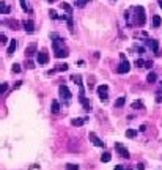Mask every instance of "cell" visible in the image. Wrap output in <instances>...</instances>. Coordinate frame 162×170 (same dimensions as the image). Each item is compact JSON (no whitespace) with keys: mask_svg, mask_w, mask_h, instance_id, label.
<instances>
[{"mask_svg":"<svg viewBox=\"0 0 162 170\" xmlns=\"http://www.w3.org/2000/svg\"><path fill=\"white\" fill-rule=\"evenodd\" d=\"M132 109H143V102L140 101V99H137V101H134L132 102Z\"/></svg>","mask_w":162,"mask_h":170,"instance_id":"21","label":"cell"},{"mask_svg":"<svg viewBox=\"0 0 162 170\" xmlns=\"http://www.w3.org/2000/svg\"><path fill=\"white\" fill-rule=\"evenodd\" d=\"M156 101L162 104V88H159L157 92H156Z\"/></svg>","mask_w":162,"mask_h":170,"instance_id":"27","label":"cell"},{"mask_svg":"<svg viewBox=\"0 0 162 170\" xmlns=\"http://www.w3.org/2000/svg\"><path fill=\"white\" fill-rule=\"evenodd\" d=\"M124 102H126V98H124V96H121V98H118L117 101H115V107H123Z\"/></svg>","mask_w":162,"mask_h":170,"instance_id":"20","label":"cell"},{"mask_svg":"<svg viewBox=\"0 0 162 170\" xmlns=\"http://www.w3.org/2000/svg\"><path fill=\"white\" fill-rule=\"evenodd\" d=\"M61 8H63V10L66 11L68 14H72V10H71V7H69V5L66 3V2H65V3H61Z\"/></svg>","mask_w":162,"mask_h":170,"instance_id":"26","label":"cell"},{"mask_svg":"<svg viewBox=\"0 0 162 170\" xmlns=\"http://www.w3.org/2000/svg\"><path fill=\"white\" fill-rule=\"evenodd\" d=\"M10 11H11V8L8 7L7 3L0 2V13H2V14H10Z\"/></svg>","mask_w":162,"mask_h":170,"instance_id":"16","label":"cell"},{"mask_svg":"<svg viewBox=\"0 0 162 170\" xmlns=\"http://www.w3.org/2000/svg\"><path fill=\"white\" fill-rule=\"evenodd\" d=\"M126 137H129V139L137 137V129H128V131H126Z\"/></svg>","mask_w":162,"mask_h":170,"instance_id":"22","label":"cell"},{"mask_svg":"<svg viewBox=\"0 0 162 170\" xmlns=\"http://www.w3.org/2000/svg\"><path fill=\"white\" fill-rule=\"evenodd\" d=\"M79 99H80L82 105H84V109L87 110V112H90V110H91V101H90V99H87L85 96H79Z\"/></svg>","mask_w":162,"mask_h":170,"instance_id":"12","label":"cell"},{"mask_svg":"<svg viewBox=\"0 0 162 170\" xmlns=\"http://www.w3.org/2000/svg\"><path fill=\"white\" fill-rule=\"evenodd\" d=\"M115 170H124V169H123V165H115Z\"/></svg>","mask_w":162,"mask_h":170,"instance_id":"39","label":"cell"},{"mask_svg":"<svg viewBox=\"0 0 162 170\" xmlns=\"http://www.w3.org/2000/svg\"><path fill=\"white\" fill-rule=\"evenodd\" d=\"M51 110H52V113H58V112H60V102H58V101H52Z\"/></svg>","mask_w":162,"mask_h":170,"instance_id":"17","label":"cell"},{"mask_svg":"<svg viewBox=\"0 0 162 170\" xmlns=\"http://www.w3.org/2000/svg\"><path fill=\"white\" fill-rule=\"evenodd\" d=\"M22 25H24V30L27 32V33H33L35 32V22L32 19H27L22 22Z\"/></svg>","mask_w":162,"mask_h":170,"instance_id":"8","label":"cell"},{"mask_svg":"<svg viewBox=\"0 0 162 170\" xmlns=\"http://www.w3.org/2000/svg\"><path fill=\"white\" fill-rule=\"evenodd\" d=\"M161 24H162L161 16H153V19H151V27L157 28V27H161Z\"/></svg>","mask_w":162,"mask_h":170,"instance_id":"14","label":"cell"},{"mask_svg":"<svg viewBox=\"0 0 162 170\" xmlns=\"http://www.w3.org/2000/svg\"><path fill=\"white\" fill-rule=\"evenodd\" d=\"M115 148H117V151H118V154H120L121 157H124V159H129V156H131V154H129L128 148H124V146H123L120 142L115 143Z\"/></svg>","mask_w":162,"mask_h":170,"instance_id":"6","label":"cell"},{"mask_svg":"<svg viewBox=\"0 0 162 170\" xmlns=\"http://www.w3.org/2000/svg\"><path fill=\"white\" fill-rule=\"evenodd\" d=\"M49 16L52 17V19H58V16H57V13H55L54 10H49Z\"/></svg>","mask_w":162,"mask_h":170,"instance_id":"32","label":"cell"},{"mask_svg":"<svg viewBox=\"0 0 162 170\" xmlns=\"http://www.w3.org/2000/svg\"><path fill=\"white\" fill-rule=\"evenodd\" d=\"M88 139H90V142H93V145H95V146H104V142H102V140L99 139L95 132L88 134Z\"/></svg>","mask_w":162,"mask_h":170,"instance_id":"7","label":"cell"},{"mask_svg":"<svg viewBox=\"0 0 162 170\" xmlns=\"http://www.w3.org/2000/svg\"><path fill=\"white\" fill-rule=\"evenodd\" d=\"M58 93H60V98L63 99V101H71V92H69V88H68L66 85H60V88H58Z\"/></svg>","mask_w":162,"mask_h":170,"instance_id":"3","label":"cell"},{"mask_svg":"<svg viewBox=\"0 0 162 170\" xmlns=\"http://www.w3.org/2000/svg\"><path fill=\"white\" fill-rule=\"evenodd\" d=\"M11 71H13V72H20V65L14 63V65H13V68H11Z\"/></svg>","mask_w":162,"mask_h":170,"instance_id":"31","label":"cell"},{"mask_svg":"<svg viewBox=\"0 0 162 170\" xmlns=\"http://www.w3.org/2000/svg\"><path fill=\"white\" fill-rule=\"evenodd\" d=\"M156 80H157V76H156V72H149V74L146 76V82H148V84H154Z\"/></svg>","mask_w":162,"mask_h":170,"instance_id":"18","label":"cell"},{"mask_svg":"<svg viewBox=\"0 0 162 170\" xmlns=\"http://www.w3.org/2000/svg\"><path fill=\"white\" fill-rule=\"evenodd\" d=\"M110 159H112L110 153H104V154H101V162H109Z\"/></svg>","mask_w":162,"mask_h":170,"instance_id":"24","label":"cell"},{"mask_svg":"<svg viewBox=\"0 0 162 170\" xmlns=\"http://www.w3.org/2000/svg\"><path fill=\"white\" fill-rule=\"evenodd\" d=\"M87 120L88 118H72L71 120V125L72 126H82V125H85V123H87Z\"/></svg>","mask_w":162,"mask_h":170,"instance_id":"15","label":"cell"},{"mask_svg":"<svg viewBox=\"0 0 162 170\" xmlns=\"http://www.w3.org/2000/svg\"><path fill=\"white\" fill-rule=\"evenodd\" d=\"M16 47H17V43H16V40H11V41H10V46H8V51H7V54H8V55H13V54H14V51H16Z\"/></svg>","mask_w":162,"mask_h":170,"instance_id":"13","label":"cell"},{"mask_svg":"<svg viewBox=\"0 0 162 170\" xmlns=\"http://www.w3.org/2000/svg\"><path fill=\"white\" fill-rule=\"evenodd\" d=\"M7 25L11 28V30H17V28H19V22H16V20H8Z\"/></svg>","mask_w":162,"mask_h":170,"instance_id":"19","label":"cell"},{"mask_svg":"<svg viewBox=\"0 0 162 170\" xmlns=\"http://www.w3.org/2000/svg\"><path fill=\"white\" fill-rule=\"evenodd\" d=\"M0 43H2V44L7 43V36H5V35H0Z\"/></svg>","mask_w":162,"mask_h":170,"instance_id":"35","label":"cell"},{"mask_svg":"<svg viewBox=\"0 0 162 170\" xmlns=\"http://www.w3.org/2000/svg\"><path fill=\"white\" fill-rule=\"evenodd\" d=\"M20 7H22V10H24V11H27V10H28L27 5H25V0H20Z\"/></svg>","mask_w":162,"mask_h":170,"instance_id":"34","label":"cell"},{"mask_svg":"<svg viewBox=\"0 0 162 170\" xmlns=\"http://www.w3.org/2000/svg\"><path fill=\"white\" fill-rule=\"evenodd\" d=\"M8 90V84L7 82H3V84H0V96L5 95V92Z\"/></svg>","mask_w":162,"mask_h":170,"instance_id":"25","label":"cell"},{"mask_svg":"<svg viewBox=\"0 0 162 170\" xmlns=\"http://www.w3.org/2000/svg\"><path fill=\"white\" fill-rule=\"evenodd\" d=\"M128 170H131V169H128Z\"/></svg>","mask_w":162,"mask_h":170,"instance_id":"42","label":"cell"},{"mask_svg":"<svg viewBox=\"0 0 162 170\" xmlns=\"http://www.w3.org/2000/svg\"><path fill=\"white\" fill-rule=\"evenodd\" d=\"M137 170H145V165H143V164H140V162H138V164H137Z\"/></svg>","mask_w":162,"mask_h":170,"instance_id":"36","label":"cell"},{"mask_svg":"<svg viewBox=\"0 0 162 170\" xmlns=\"http://www.w3.org/2000/svg\"><path fill=\"white\" fill-rule=\"evenodd\" d=\"M96 90H98V96H99V99H102V101H107V98H109V87H107V85H99V87H98V88H96Z\"/></svg>","mask_w":162,"mask_h":170,"instance_id":"4","label":"cell"},{"mask_svg":"<svg viewBox=\"0 0 162 170\" xmlns=\"http://www.w3.org/2000/svg\"><path fill=\"white\" fill-rule=\"evenodd\" d=\"M25 66H27V68H35V63H33V61H32V60H28V61H25Z\"/></svg>","mask_w":162,"mask_h":170,"instance_id":"33","label":"cell"},{"mask_svg":"<svg viewBox=\"0 0 162 170\" xmlns=\"http://www.w3.org/2000/svg\"><path fill=\"white\" fill-rule=\"evenodd\" d=\"M36 61L40 63V65H47L49 63V55L46 51H41L36 54Z\"/></svg>","mask_w":162,"mask_h":170,"instance_id":"5","label":"cell"},{"mask_svg":"<svg viewBox=\"0 0 162 170\" xmlns=\"http://www.w3.org/2000/svg\"><path fill=\"white\" fill-rule=\"evenodd\" d=\"M153 66V61H145V68H151Z\"/></svg>","mask_w":162,"mask_h":170,"instance_id":"37","label":"cell"},{"mask_svg":"<svg viewBox=\"0 0 162 170\" xmlns=\"http://www.w3.org/2000/svg\"><path fill=\"white\" fill-rule=\"evenodd\" d=\"M47 2H49V3H54V2H55V0H47Z\"/></svg>","mask_w":162,"mask_h":170,"instance_id":"41","label":"cell"},{"mask_svg":"<svg viewBox=\"0 0 162 170\" xmlns=\"http://www.w3.org/2000/svg\"><path fill=\"white\" fill-rule=\"evenodd\" d=\"M134 11V17H135V24L137 25H143L145 24V8L143 7H134L132 8Z\"/></svg>","mask_w":162,"mask_h":170,"instance_id":"1","label":"cell"},{"mask_svg":"<svg viewBox=\"0 0 162 170\" xmlns=\"http://www.w3.org/2000/svg\"><path fill=\"white\" fill-rule=\"evenodd\" d=\"M120 57H121V63H120L118 68H117V72H118V74H126V72H129V69H131V63L128 61L124 54H121Z\"/></svg>","mask_w":162,"mask_h":170,"instance_id":"2","label":"cell"},{"mask_svg":"<svg viewBox=\"0 0 162 170\" xmlns=\"http://www.w3.org/2000/svg\"><path fill=\"white\" fill-rule=\"evenodd\" d=\"M55 57H57V58H65V57H68V55H69V54H68V49L66 47H60V49H55Z\"/></svg>","mask_w":162,"mask_h":170,"instance_id":"11","label":"cell"},{"mask_svg":"<svg viewBox=\"0 0 162 170\" xmlns=\"http://www.w3.org/2000/svg\"><path fill=\"white\" fill-rule=\"evenodd\" d=\"M135 66H138V68H143V66H145V60H142V58H138V60L135 61Z\"/></svg>","mask_w":162,"mask_h":170,"instance_id":"30","label":"cell"},{"mask_svg":"<svg viewBox=\"0 0 162 170\" xmlns=\"http://www.w3.org/2000/svg\"><path fill=\"white\" fill-rule=\"evenodd\" d=\"M87 2H90V0H76V7H79V8H84Z\"/></svg>","mask_w":162,"mask_h":170,"instance_id":"28","label":"cell"},{"mask_svg":"<svg viewBox=\"0 0 162 170\" xmlns=\"http://www.w3.org/2000/svg\"><path fill=\"white\" fill-rule=\"evenodd\" d=\"M66 170H79L77 164H66Z\"/></svg>","mask_w":162,"mask_h":170,"instance_id":"29","label":"cell"},{"mask_svg":"<svg viewBox=\"0 0 162 170\" xmlns=\"http://www.w3.org/2000/svg\"><path fill=\"white\" fill-rule=\"evenodd\" d=\"M138 131H140V132H143V131H146V126H145V125H142V126H140V128H138Z\"/></svg>","mask_w":162,"mask_h":170,"instance_id":"38","label":"cell"},{"mask_svg":"<svg viewBox=\"0 0 162 170\" xmlns=\"http://www.w3.org/2000/svg\"><path fill=\"white\" fill-rule=\"evenodd\" d=\"M159 7H161V10H162V0H159Z\"/></svg>","mask_w":162,"mask_h":170,"instance_id":"40","label":"cell"},{"mask_svg":"<svg viewBox=\"0 0 162 170\" xmlns=\"http://www.w3.org/2000/svg\"><path fill=\"white\" fill-rule=\"evenodd\" d=\"M71 79H72V82H74V84H77V85H79V87L82 85V77H80V76L72 74V76H71Z\"/></svg>","mask_w":162,"mask_h":170,"instance_id":"23","label":"cell"},{"mask_svg":"<svg viewBox=\"0 0 162 170\" xmlns=\"http://www.w3.org/2000/svg\"><path fill=\"white\" fill-rule=\"evenodd\" d=\"M145 43H146V46L154 52V54H157V51H159V43H157V41H156V40H146Z\"/></svg>","mask_w":162,"mask_h":170,"instance_id":"9","label":"cell"},{"mask_svg":"<svg viewBox=\"0 0 162 170\" xmlns=\"http://www.w3.org/2000/svg\"><path fill=\"white\" fill-rule=\"evenodd\" d=\"M35 54H38L36 52V44H30V46H27V49H25V57L27 58H30V57H33Z\"/></svg>","mask_w":162,"mask_h":170,"instance_id":"10","label":"cell"}]
</instances>
